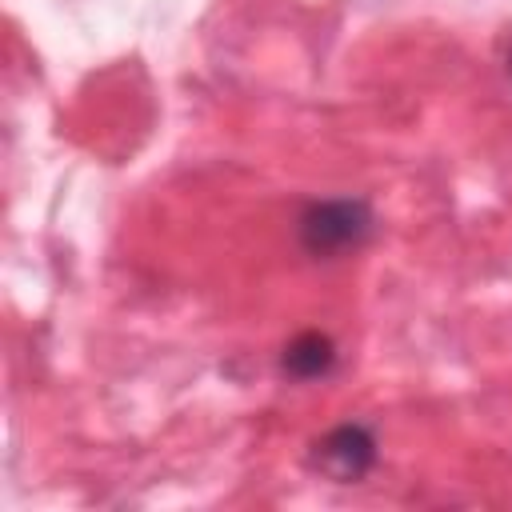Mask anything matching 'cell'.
<instances>
[{
    "instance_id": "cell-1",
    "label": "cell",
    "mask_w": 512,
    "mask_h": 512,
    "mask_svg": "<svg viewBox=\"0 0 512 512\" xmlns=\"http://www.w3.org/2000/svg\"><path fill=\"white\" fill-rule=\"evenodd\" d=\"M372 208L356 196H336V200H316L300 212L296 236L308 256H344L360 248L372 236Z\"/></svg>"
},
{
    "instance_id": "cell-2",
    "label": "cell",
    "mask_w": 512,
    "mask_h": 512,
    "mask_svg": "<svg viewBox=\"0 0 512 512\" xmlns=\"http://www.w3.org/2000/svg\"><path fill=\"white\" fill-rule=\"evenodd\" d=\"M312 464L336 484H356L376 464V436L364 424H340L316 440Z\"/></svg>"
},
{
    "instance_id": "cell-3",
    "label": "cell",
    "mask_w": 512,
    "mask_h": 512,
    "mask_svg": "<svg viewBox=\"0 0 512 512\" xmlns=\"http://www.w3.org/2000/svg\"><path fill=\"white\" fill-rule=\"evenodd\" d=\"M336 364V344L332 336L324 332H300L284 344V356H280V368L292 376V380H320L328 376Z\"/></svg>"
},
{
    "instance_id": "cell-4",
    "label": "cell",
    "mask_w": 512,
    "mask_h": 512,
    "mask_svg": "<svg viewBox=\"0 0 512 512\" xmlns=\"http://www.w3.org/2000/svg\"><path fill=\"white\" fill-rule=\"evenodd\" d=\"M508 76H512V44H508Z\"/></svg>"
}]
</instances>
